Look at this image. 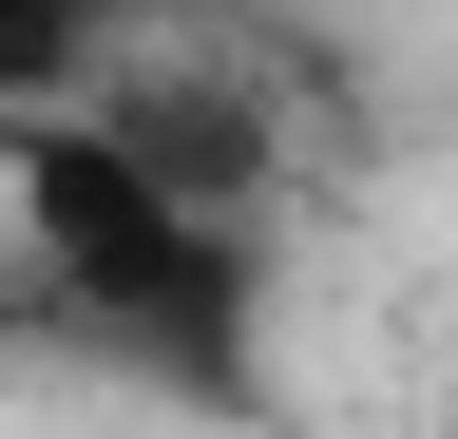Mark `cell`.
<instances>
[{"label":"cell","instance_id":"cell-1","mask_svg":"<svg viewBox=\"0 0 458 439\" xmlns=\"http://www.w3.org/2000/svg\"><path fill=\"white\" fill-rule=\"evenodd\" d=\"M0 210H20L38 287L77 306L96 344H134V363H172V382H210V401L249 382L267 249H249V230H210V210H172L96 115H20V134H0Z\"/></svg>","mask_w":458,"mask_h":439},{"label":"cell","instance_id":"cell-2","mask_svg":"<svg viewBox=\"0 0 458 439\" xmlns=\"http://www.w3.org/2000/svg\"><path fill=\"white\" fill-rule=\"evenodd\" d=\"M96 134L134 153L172 210H210V230H267V173H286V134H267V96H249V77H210V58H134V38H114V77H96Z\"/></svg>","mask_w":458,"mask_h":439},{"label":"cell","instance_id":"cell-3","mask_svg":"<svg viewBox=\"0 0 458 439\" xmlns=\"http://www.w3.org/2000/svg\"><path fill=\"white\" fill-rule=\"evenodd\" d=\"M96 77H114V20H96V0H0V134H20V115H96Z\"/></svg>","mask_w":458,"mask_h":439},{"label":"cell","instance_id":"cell-4","mask_svg":"<svg viewBox=\"0 0 458 439\" xmlns=\"http://www.w3.org/2000/svg\"><path fill=\"white\" fill-rule=\"evenodd\" d=\"M96 20H114V38H134V20H191V0H96Z\"/></svg>","mask_w":458,"mask_h":439}]
</instances>
